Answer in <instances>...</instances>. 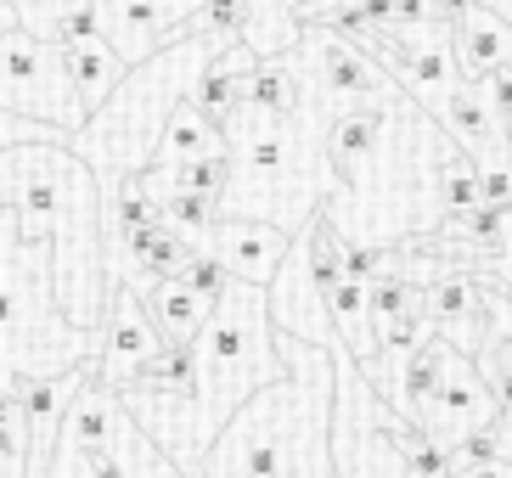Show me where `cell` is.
<instances>
[{
  "label": "cell",
  "instance_id": "8",
  "mask_svg": "<svg viewBox=\"0 0 512 478\" xmlns=\"http://www.w3.org/2000/svg\"><path fill=\"white\" fill-rule=\"evenodd\" d=\"M332 377H338V394H332V462L338 478H417L394 445V411L366 389L361 366L338 349L332 355Z\"/></svg>",
  "mask_w": 512,
  "mask_h": 478
},
{
  "label": "cell",
  "instance_id": "18",
  "mask_svg": "<svg viewBox=\"0 0 512 478\" xmlns=\"http://www.w3.org/2000/svg\"><path fill=\"white\" fill-rule=\"evenodd\" d=\"M57 62H62V74H68V90L79 96V107L85 113H96V107L119 90V79L130 74L113 51H107L102 34H91V40H62L57 45Z\"/></svg>",
  "mask_w": 512,
  "mask_h": 478
},
{
  "label": "cell",
  "instance_id": "12",
  "mask_svg": "<svg viewBox=\"0 0 512 478\" xmlns=\"http://www.w3.org/2000/svg\"><path fill=\"white\" fill-rule=\"evenodd\" d=\"M496 417H501V405H496V394H490V383L479 377V366L445 344V377H439V394L428 400V411H422L417 434L451 456L462 439L484 434Z\"/></svg>",
  "mask_w": 512,
  "mask_h": 478
},
{
  "label": "cell",
  "instance_id": "10",
  "mask_svg": "<svg viewBox=\"0 0 512 478\" xmlns=\"http://www.w3.org/2000/svg\"><path fill=\"white\" fill-rule=\"evenodd\" d=\"M0 113L51 124V130H62V135H74L79 124L91 119V113L79 107V96L68 90L57 45L29 34V29L0 34Z\"/></svg>",
  "mask_w": 512,
  "mask_h": 478
},
{
  "label": "cell",
  "instance_id": "9",
  "mask_svg": "<svg viewBox=\"0 0 512 478\" xmlns=\"http://www.w3.org/2000/svg\"><path fill=\"white\" fill-rule=\"evenodd\" d=\"M57 445H74V450H91L102 456L119 478H186L181 467L169 462L164 450L141 434V422L124 411V400L102 383H85L62 417V434Z\"/></svg>",
  "mask_w": 512,
  "mask_h": 478
},
{
  "label": "cell",
  "instance_id": "3",
  "mask_svg": "<svg viewBox=\"0 0 512 478\" xmlns=\"http://www.w3.org/2000/svg\"><path fill=\"white\" fill-rule=\"evenodd\" d=\"M445 130L422 113L411 96H394L383 107L377 141L332 180V197L321 203V220L338 231V242L361 248H417L439 237V158Z\"/></svg>",
  "mask_w": 512,
  "mask_h": 478
},
{
  "label": "cell",
  "instance_id": "23",
  "mask_svg": "<svg viewBox=\"0 0 512 478\" xmlns=\"http://www.w3.org/2000/svg\"><path fill=\"white\" fill-rule=\"evenodd\" d=\"M473 209H479V164L462 147H445V158H439V214L467 220Z\"/></svg>",
  "mask_w": 512,
  "mask_h": 478
},
{
  "label": "cell",
  "instance_id": "26",
  "mask_svg": "<svg viewBox=\"0 0 512 478\" xmlns=\"http://www.w3.org/2000/svg\"><path fill=\"white\" fill-rule=\"evenodd\" d=\"M248 29V0H203V12L192 17L186 34H209L214 45H237Z\"/></svg>",
  "mask_w": 512,
  "mask_h": 478
},
{
  "label": "cell",
  "instance_id": "15",
  "mask_svg": "<svg viewBox=\"0 0 512 478\" xmlns=\"http://www.w3.org/2000/svg\"><path fill=\"white\" fill-rule=\"evenodd\" d=\"M293 237L276 231V225H259V220H214L209 231V254L226 265L231 282H248V287H271V276L282 270Z\"/></svg>",
  "mask_w": 512,
  "mask_h": 478
},
{
  "label": "cell",
  "instance_id": "30",
  "mask_svg": "<svg viewBox=\"0 0 512 478\" xmlns=\"http://www.w3.org/2000/svg\"><path fill=\"white\" fill-rule=\"evenodd\" d=\"M479 209H512V164L479 169Z\"/></svg>",
  "mask_w": 512,
  "mask_h": 478
},
{
  "label": "cell",
  "instance_id": "1",
  "mask_svg": "<svg viewBox=\"0 0 512 478\" xmlns=\"http://www.w3.org/2000/svg\"><path fill=\"white\" fill-rule=\"evenodd\" d=\"M192 355H197V377H192L186 400H152V394H136V389L119 394L124 411L141 422V434L164 450L181 473H192L203 462V450L220 439V428L259 389H271V383L287 377V360L276 355L265 287L231 282L226 299L214 304L203 332H197Z\"/></svg>",
  "mask_w": 512,
  "mask_h": 478
},
{
  "label": "cell",
  "instance_id": "14",
  "mask_svg": "<svg viewBox=\"0 0 512 478\" xmlns=\"http://www.w3.org/2000/svg\"><path fill=\"white\" fill-rule=\"evenodd\" d=\"M96 338H102V349H96V383L113 389V394H119L124 383H136V372L164 349L158 327L147 321V310H141V299L130 287H107V310H102Z\"/></svg>",
  "mask_w": 512,
  "mask_h": 478
},
{
  "label": "cell",
  "instance_id": "7",
  "mask_svg": "<svg viewBox=\"0 0 512 478\" xmlns=\"http://www.w3.org/2000/svg\"><path fill=\"white\" fill-rule=\"evenodd\" d=\"M102 338L62 321L51 293V248L23 242L17 220L0 209V389L23 377L74 372L79 360H96Z\"/></svg>",
  "mask_w": 512,
  "mask_h": 478
},
{
  "label": "cell",
  "instance_id": "2",
  "mask_svg": "<svg viewBox=\"0 0 512 478\" xmlns=\"http://www.w3.org/2000/svg\"><path fill=\"white\" fill-rule=\"evenodd\" d=\"M0 209L23 242L51 248V293L68 327L96 332L107 310L102 265V186L68 147L0 152Z\"/></svg>",
  "mask_w": 512,
  "mask_h": 478
},
{
  "label": "cell",
  "instance_id": "16",
  "mask_svg": "<svg viewBox=\"0 0 512 478\" xmlns=\"http://www.w3.org/2000/svg\"><path fill=\"white\" fill-rule=\"evenodd\" d=\"M220 152H226V135L214 130V124L203 119L192 102H181V107H175V119H169V130H164V141H158V152H152L147 175H141V186H147L152 197H164L169 175H175L181 164H197V158H220Z\"/></svg>",
  "mask_w": 512,
  "mask_h": 478
},
{
  "label": "cell",
  "instance_id": "28",
  "mask_svg": "<svg viewBox=\"0 0 512 478\" xmlns=\"http://www.w3.org/2000/svg\"><path fill=\"white\" fill-rule=\"evenodd\" d=\"M394 445H400V456H406V467L417 478H451L456 467H451V456L439 445H428V439L417 434V428H406V422H394Z\"/></svg>",
  "mask_w": 512,
  "mask_h": 478
},
{
  "label": "cell",
  "instance_id": "20",
  "mask_svg": "<svg viewBox=\"0 0 512 478\" xmlns=\"http://www.w3.org/2000/svg\"><path fill=\"white\" fill-rule=\"evenodd\" d=\"M141 310H147V321L158 327L164 344H197V332H203V321H209V304L192 299V293L181 287V276L147 287V293H141Z\"/></svg>",
  "mask_w": 512,
  "mask_h": 478
},
{
  "label": "cell",
  "instance_id": "5",
  "mask_svg": "<svg viewBox=\"0 0 512 478\" xmlns=\"http://www.w3.org/2000/svg\"><path fill=\"white\" fill-rule=\"evenodd\" d=\"M321 141H327V119L304 102L282 119L237 107L226 124L231 186L220 197V214L226 220H259L299 237L332 197V169L321 158Z\"/></svg>",
  "mask_w": 512,
  "mask_h": 478
},
{
  "label": "cell",
  "instance_id": "31",
  "mask_svg": "<svg viewBox=\"0 0 512 478\" xmlns=\"http://www.w3.org/2000/svg\"><path fill=\"white\" fill-rule=\"evenodd\" d=\"M479 96H484V107L496 113V124H507V119H512V62H507V68H496V74H484V79H479Z\"/></svg>",
  "mask_w": 512,
  "mask_h": 478
},
{
  "label": "cell",
  "instance_id": "19",
  "mask_svg": "<svg viewBox=\"0 0 512 478\" xmlns=\"http://www.w3.org/2000/svg\"><path fill=\"white\" fill-rule=\"evenodd\" d=\"M451 51H456V74H462V85H479L484 74H496V68L512 62V29L473 6V17H467L462 29H451Z\"/></svg>",
  "mask_w": 512,
  "mask_h": 478
},
{
  "label": "cell",
  "instance_id": "33",
  "mask_svg": "<svg viewBox=\"0 0 512 478\" xmlns=\"http://www.w3.org/2000/svg\"><path fill=\"white\" fill-rule=\"evenodd\" d=\"M451 478H512L507 462H479V467H456Z\"/></svg>",
  "mask_w": 512,
  "mask_h": 478
},
{
  "label": "cell",
  "instance_id": "21",
  "mask_svg": "<svg viewBox=\"0 0 512 478\" xmlns=\"http://www.w3.org/2000/svg\"><path fill=\"white\" fill-rule=\"evenodd\" d=\"M192 377H197V355L192 344H164L158 355L147 360L136 372V383H124V389H136V394H152V400H186L192 394ZM119 389V394H124Z\"/></svg>",
  "mask_w": 512,
  "mask_h": 478
},
{
  "label": "cell",
  "instance_id": "35",
  "mask_svg": "<svg viewBox=\"0 0 512 478\" xmlns=\"http://www.w3.org/2000/svg\"><path fill=\"white\" fill-rule=\"evenodd\" d=\"M12 29H17V12L6 6V0H0V34H12Z\"/></svg>",
  "mask_w": 512,
  "mask_h": 478
},
{
  "label": "cell",
  "instance_id": "17",
  "mask_svg": "<svg viewBox=\"0 0 512 478\" xmlns=\"http://www.w3.org/2000/svg\"><path fill=\"white\" fill-rule=\"evenodd\" d=\"M254 68H259V57L242 40L226 45V51H214V62L197 74V85H192V96H186V102H192L220 135H226L231 113L242 107V85H248V74H254Z\"/></svg>",
  "mask_w": 512,
  "mask_h": 478
},
{
  "label": "cell",
  "instance_id": "29",
  "mask_svg": "<svg viewBox=\"0 0 512 478\" xmlns=\"http://www.w3.org/2000/svg\"><path fill=\"white\" fill-rule=\"evenodd\" d=\"M181 287L186 293H192V299H203L214 310V304L226 299V287H231V276H226V265H220V259L214 254H192L181 265Z\"/></svg>",
  "mask_w": 512,
  "mask_h": 478
},
{
  "label": "cell",
  "instance_id": "32",
  "mask_svg": "<svg viewBox=\"0 0 512 478\" xmlns=\"http://www.w3.org/2000/svg\"><path fill=\"white\" fill-rule=\"evenodd\" d=\"M490 434H496V462H507V467H512V405L501 411L496 422H490Z\"/></svg>",
  "mask_w": 512,
  "mask_h": 478
},
{
  "label": "cell",
  "instance_id": "25",
  "mask_svg": "<svg viewBox=\"0 0 512 478\" xmlns=\"http://www.w3.org/2000/svg\"><path fill=\"white\" fill-rule=\"evenodd\" d=\"M226 186H231V164H226V152H220V158H197V164H181L175 175H169L164 197H169V192H192V197H209L214 209H220Z\"/></svg>",
  "mask_w": 512,
  "mask_h": 478
},
{
  "label": "cell",
  "instance_id": "22",
  "mask_svg": "<svg viewBox=\"0 0 512 478\" xmlns=\"http://www.w3.org/2000/svg\"><path fill=\"white\" fill-rule=\"evenodd\" d=\"M242 107L248 113H293L299 107V74H293V51L287 57H265L248 74V85H242Z\"/></svg>",
  "mask_w": 512,
  "mask_h": 478
},
{
  "label": "cell",
  "instance_id": "34",
  "mask_svg": "<svg viewBox=\"0 0 512 478\" xmlns=\"http://www.w3.org/2000/svg\"><path fill=\"white\" fill-rule=\"evenodd\" d=\"M473 6H479V12H490L496 23H507V29H512V0H473Z\"/></svg>",
  "mask_w": 512,
  "mask_h": 478
},
{
  "label": "cell",
  "instance_id": "13",
  "mask_svg": "<svg viewBox=\"0 0 512 478\" xmlns=\"http://www.w3.org/2000/svg\"><path fill=\"white\" fill-rule=\"evenodd\" d=\"M422 310H428V327H434L439 344H451L467 360H479V349L496 332V321H490V293H484L479 270L456 265V259L422 287Z\"/></svg>",
  "mask_w": 512,
  "mask_h": 478
},
{
  "label": "cell",
  "instance_id": "24",
  "mask_svg": "<svg viewBox=\"0 0 512 478\" xmlns=\"http://www.w3.org/2000/svg\"><path fill=\"white\" fill-rule=\"evenodd\" d=\"M158 220H164L169 231H175V237L186 242V248L209 254V231H214V220H220V209H214L209 197L169 192V197H158Z\"/></svg>",
  "mask_w": 512,
  "mask_h": 478
},
{
  "label": "cell",
  "instance_id": "11",
  "mask_svg": "<svg viewBox=\"0 0 512 478\" xmlns=\"http://www.w3.org/2000/svg\"><path fill=\"white\" fill-rule=\"evenodd\" d=\"M203 0H96V34L124 68H141L164 45L186 40Z\"/></svg>",
  "mask_w": 512,
  "mask_h": 478
},
{
  "label": "cell",
  "instance_id": "6",
  "mask_svg": "<svg viewBox=\"0 0 512 478\" xmlns=\"http://www.w3.org/2000/svg\"><path fill=\"white\" fill-rule=\"evenodd\" d=\"M214 51H226V45H214L209 34H186V40L164 45L158 57L130 68L119 79V90L68 135V152L91 169L102 192H113L119 180L147 175L152 152H158L169 119H175V107L192 96L197 74L214 62Z\"/></svg>",
  "mask_w": 512,
  "mask_h": 478
},
{
  "label": "cell",
  "instance_id": "27",
  "mask_svg": "<svg viewBox=\"0 0 512 478\" xmlns=\"http://www.w3.org/2000/svg\"><path fill=\"white\" fill-rule=\"evenodd\" d=\"M473 366H479V377L490 383L496 405L507 411V405H512V338H507V332H490V344L479 349V360H473Z\"/></svg>",
  "mask_w": 512,
  "mask_h": 478
},
{
  "label": "cell",
  "instance_id": "4",
  "mask_svg": "<svg viewBox=\"0 0 512 478\" xmlns=\"http://www.w3.org/2000/svg\"><path fill=\"white\" fill-rule=\"evenodd\" d=\"M276 355L287 360V377L242 405L186 478H338V462H332V394H338L332 355L287 338V332H276Z\"/></svg>",
  "mask_w": 512,
  "mask_h": 478
}]
</instances>
